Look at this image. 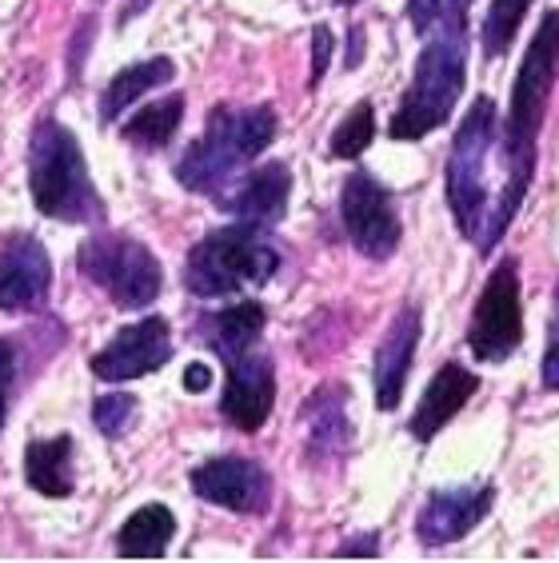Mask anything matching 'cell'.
Segmentation results:
<instances>
[{
    "mask_svg": "<svg viewBox=\"0 0 559 563\" xmlns=\"http://www.w3.org/2000/svg\"><path fill=\"white\" fill-rule=\"evenodd\" d=\"M448 208H452L460 236L475 249L492 252L500 244L519 205L527 196V180L512 173L500 148V109L492 97H475L456 129L452 152H448Z\"/></svg>",
    "mask_w": 559,
    "mask_h": 563,
    "instance_id": "obj_1",
    "label": "cell"
},
{
    "mask_svg": "<svg viewBox=\"0 0 559 563\" xmlns=\"http://www.w3.org/2000/svg\"><path fill=\"white\" fill-rule=\"evenodd\" d=\"M468 4L472 0H448L443 4L440 36L424 44L416 60L408 92L399 100L396 117L387 124L392 141H424L428 132L448 124L463 97V80H468Z\"/></svg>",
    "mask_w": 559,
    "mask_h": 563,
    "instance_id": "obj_2",
    "label": "cell"
},
{
    "mask_svg": "<svg viewBox=\"0 0 559 563\" xmlns=\"http://www.w3.org/2000/svg\"><path fill=\"white\" fill-rule=\"evenodd\" d=\"M276 129L280 120L268 104H220L208 112L205 132L184 148L176 180L188 192H224L240 168H248V161H256L276 141Z\"/></svg>",
    "mask_w": 559,
    "mask_h": 563,
    "instance_id": "obj_3",
    "label": "cell"
},
{
    "mask_svg": "<svg viewBox=\"0 0 559 563\" xmlns=\"http://www.w3.org/2000/svg\"><path fill=\"white\" fill-rule=\"evenodd\" d=\"M29 192H33L36 212L61 220V224H100L105 220V205H100L97 185L88 176L80 141L61 120H41L33 129Z\"/></svg>",
    "mask_w": 559,
    "mask_h": 563,
    "instance_id": "obj_4",
    "label": "cell"
},
{
    "mask_svg": "<svg viewBox=\"0 0 559 563\" xmlns=\"http://www.w3.org/2000/svg\"><path fill=\"white\" fill-rule=\"evenodd\" d=\"M559 80V9L544 12L536 36L527 44L524 60H519L512 100H507V117L500 124V148L512 173L531 185L536 176V152H539V129L548 117L551 88Z\"/></svg>",
    "mask_w": 559,
    "mask_h": 563,
    "instance_id": "obj_5",
    "label": "cell"
},
{
    "mask_svg": "<svg viewBox=\"0 0 559 563\" xmlns=\"http://www.w3.org/2000/svg\"><path fill=\"white\" fill-rule=\"evenodd\" d=\"M280 249L268 240V228L224 224L212 228L184 261V288L193 296H232L244 288H260L280 272Z\"/></svg>",
    "mask_w": 559,
    "mask_h": 563,
    "instance_id": "obj_6",
    "label": "cell"
},
{
    "mask_svg": "<svg viewBox=\"0 0 559 563\" xmlns=\"http://www.w3.org/2000/svg\"><path fill=\"white\" fill-rule=\"evenodd\" d=\"M76 264H80V276L105 288V296L124 312H136V308H149L164 288V268L161 261L152 256L149 244H140L136 236H124V232H97L88 236L76 252Z\"/></svg>",
    "mask_w": 559,
    "mask_h": 563,
    "instance_id": "obj_7",
    "label": "cell"
},
{
    "mask_svg": "<svg viewBox=\"0 0 559 563\" xmlns=\"http://www.w3.org/2000/svg\"><path fill=\"white\" fill-rule=\"evenodd\" d=\"M524 344V300H519V264L512 256L495 264L480 288L468 324V347L480 364H504Z\"/></svg>",
    "mask_w": 559,
    "mask_h": 563,
    "instance_id": "obj_8",
    "label": "cell"
},
{
    "mask_svg": "<svg viewBox=\"0 0 559 563\" xmlns=\"http://www.w3.org/2000/svg\"><path fill=\"white\" fill-rule=\"evenodd\" d=\"M340 220H344L348 240L368 261H387L404 240L396 196L364 168H355L340 188Z\"/></svg>",
    "mask_w": 559,
    "mask_h": 563,
    "instance_id": "obj_9",
    "label": "cell"
},
{
    "mask_svg": "<svg viewBox=\"0 0 559 563\" xmlns=\"http://www.w3.org/2000/svg\"><path fill=\"white\" fill-rule=\"evenodd\" d=\"M193 492L237 516H264L272 508L268 467L244 455H216L193 472Z\"/></svg>",
    "mask_w": 559,
    "mask_h": 563,
    "instance_id": "obj_10",
    "label": "cell"
},
{
    "mask_svg": "<svg viewBox=\"0 0 559 563\" xmlns=\"http://www.w3.org/2000/svg\"><path fill=\"white\" fill-rule=\"evenodd\" d=\"M173 360V332L168 320L149 316L140 324L120 328L117 336L108 340L92 356V376L108 379V384H129V379L149 376V372L164 368Z\"/></svg>",
    "mask_w": 559,
    "mask_h": 563,
    "instance_id": "obj_11",
    "label": "cell"
},
{
    "mask_svg": "<svg viewBox=\"0 0 559 563\" xmlns=\"http://www.w3.org/2000/svg\"><path fill=\"white\" fill-rule=\"evenodd\" d=\"M276 408V364L264 352H248L224 364V396L220 412L237 432H260Z\"/></svg>",
    "mask_w": 559,
    "mask_h": 563,
    "instance_id": "obj_12",
    "label": "cell"
},
{
    "mask_svg": "<svg viewBox=\"0 0 559 563\" xmlns=\"http://www.w3.org/2000/svg\"><path fill=\"white\" fill-rule=\"evenodd\" d=\"M495 504L492 484H460V488H440L424 499L416 516V536L424 548H448L463 540L472 528L487 520Z\"/></svg>",
    "mask_w": 559,
    "mask_h": 563,
    "instance_id": "obj_13",
    "label": "cell"
},
{
    "mask_svg": "<svg viewBox=\"0 0 559 563\" xmlns=\"http://www.w3.org/2000/svg\"><path fill=\"white\" fill-rule=\"evenodd\" d=\"M53 261L36 236L17 232L0 244V312H33L48 300Z\"/></svg>",
    "mask_w": 559,
    "mask_h": 563,
    "instance_id": "obj_14",
    "label": "cell"
},
{
    "mask_svg": "<svg viewBox=\"0 0 559 563\" xmlns=\"http://www.w3.org/2000/svg\"><path fill=\"white\" fill-rule=\"evenodd\" d=\"M288 192H292L288 164L268 161L260 164V168H252L244 180L228 185L224 192H216V205H220V212L237 217L240 224L276 228L280 220L288 217Z\"/></svg>",
    "mask_w": 559,
    "mask_h": 563,
    "instance_id": "obj_15",
    "label": "cell"
},
{
    "mask_svg": "<svg viewBox=\"0 0 559 563\" xmlns=\"http://www.w3.org/2000/svg\"><path fill=\"white\" fill-rule=\"evenodd\" d=\"M416 344H419V308L416 303H404L396 312V320H392V328L384 332V340H380L376 360H372V391H376L380 412H396L399 400H404L412 360H416Z\"/></svg>",
    "mask_w": 559,
    "mask_h": 563,
    "instance_id": "obj_16",
    "label": "cell"
},
{
    "mask_svg": "<svg viewBox=\"0 0 559 563\" xmlns=\"http://www.w3.org/2000/svg\"><path fill=\"white\" fill-rule=\"evenodd\" d=\"M475 388H480V376H475V372H468L463 364H443V368L431 376L428 388H424V396H419L416 412H412V420H408L412 435H416L419 444L436 440V435L463 412V404L472 400Z\"/></svg>",
    "mask_w": 559,
    "mask_h": 563,
    "instance_id": "obj_17",
    "label": "cell"
},
{
    "mask_svg": "<svg viewBox=\"0 0 559 563\" xmlns=\"http://www.w3.org/2000/svg\"><path fill=\"white\" fill-rule=\"evenodd\" d=\"M304 420V444H308V460L324 464L336 455L348 452L352 440V423H348V388L340 384H324L316 388L300 408Z\"/></svg>",
    "mask_w": 559,
    "mask_h": 563,
    "instance_id": "obj_18",
    "label": "cell"
},
{
    "mask_svg": "<svg viewBox=\"0 0 559 563\" xmlns=\"http://www.w3.org/2000/svg\"><path fill=\"white\" fill-rule=\"evenodd\" d=\"M264 320H268L264 303L240 300V303H232V308H224V312L205 316L200 336L208 340V347H216L220 364H228V360H240V356H248V352H256L260 336H264Z\"/></svg>",
    "mask_w": 559,
    "mask_h": 563,
    "instance_id": "obj_19",
    "label": "cell"
},
{
    "mask_svg": "<svg viewBox=\"0 0 559 563\" xmlns=\"http://www.w3.org/2000/svg\"><path fill=\"white\" fill-rule=\"evenodd\" d=\"M24 479H29V488L48 499L73 496V435L33 440L24 448Z\"/></svg>",
    "mask_w": 559,
    "mask_h": 563,
    "instance_id": "obj_20",
    "label": "cell"
},
{
    "mask_svg": "<svg viewBox=\"0 0 559 563\" xmlns=\"http://www.w3.org/2000/svg\"><path fill=\"white\" fill-rule=\"evenodd\" d=\"M176 76V65L168 56H152V60H136V65L120 68L112 80H108L105 97H100V120L112 124L124 109H132L140 97H149L152 88L168 85Z\"/></svg>",
    "mask_w": 559,
    "mask_h": 563,
    "instance_id": "obj_21",
    "label": "cell"
},
{
    "mask_svg": "<svg viewBox=\"0 0 559 563\" xmlns=\"http://www.w3.org/2000/svg\"><path fill=\"white\" fill-rule=\"evenodd\" d=\"M176 536V516L164 504H144L129 516L117 536V555L124 560H161Z\"/></svg>",
    "mask_w": 559,
    "mask_h": 563,
    "instance_id": "obj_22",
    "label": "cell"
},
{
    "mask_svg": "<svg viewBox=\"0 0 559 563\" xmlns=\"http://www.w3.org/2000/svg\"><path fill=\"white\" fill-rule=\"evenodd\" d=\"M184 120V97H161L152 100L149 109H140L132 120L120 124V136L136 148L152 152V148H164V144L173 141L176 129H180Z\"/></svg>",
    "mask_w": 559,
    "mask_h": 563,
    "instance_id": "obj_23",
    "label": "cell"
},
{
    "mask_svg": "<svg viewBox=\"0 0 559 563\" xmlns=\"http://www.w3.org/2000/svg\"><path fill=\"white\" fill-rule=\"evenodd\" d=\"M372 141H376V109H372V100H360V104L336 124L328 148H332L336 161H360Z\"/></svg>",
    "mask_w": 559,
    "mask_h": 563,
    "instance_id": "obj_24",
    "label": "cell"
},
{
    "mask_svg": "<svg viewBox=\"0 0 559 563\" xmlns=\"http://www.w3.org/2000/svg\"><path fill=\"white\" fill-rule=\"evenodd\" d=\"M531 0H492L484 16V56L487 60H500V56L512 48L519 24H524Z\"/></svg>",
    "mask_w": 559,
    "mask_h": 563,
    "instance_id": "obj_25",
    "label": "cell"
},
{
    "mask_svg": "<svg viewBox=\"0 0 559 563\" xmlns=\"http://www.w3.org/2000/svg\"><path fill=\"white\" fill-rule=\"evenodd\" d=\"M136 412H140V400L132 391H108L92 404V420H97L100 435L108 440H120V435L132 432V423H136Z\"/></svg>",
    "mask_w": 559,
    "mask_h": 563,
    "instance_id": "obj_26",
    "label": "cell"
},
{
    "mask_svg": "<svg viewBox=\"0 0 559 563\" xmlns=\"http://www.w3.org/2000/svg\"><path fill=\"white\" fill-rule=\"evenodd\" d=\"M544 388L559 391V280L556 296H551V320H548V347H544V368H539Z\"/></svg>",
    "mask_w": 559,
    "mask_h": 563,
    "instance_id": "obj_27",
    "label": "cell"
},
{
    "mask_svg": "<svg viewBox=\"0 0 559 563\" xmlns=\"http://www.w3.org/2000/svg\"><path fill=\"white\" fill-rule=\"evenodd\" d=\"M332 29L328 24H316L313 29V73H308V88H316L328 73V60H332Z\"/></svg>",
    "mask_w": 559,
    "mask_h": 563,
    "instance_id": "obj_28",
    "label": "cell"
},
{
    "mask_svg": "<svg viewBox=\"0 0 559 563\" xmlns=\"http://www.w3.org/2000/svg\"><path fill=\"white\" fill-rule=\"evenodd\" d=\"M12 379H17V352H12L9 340H0V432H4V420H9Z\"/></svg>",
    "mask_w": 559,
    "mask_h": 563,
    "instance_id": "obj_29",
    "label": "cell"
},
{
    "mask_svg": "<svg viewBox=\"0 0 559 563\" xmlns=\"http://www.w3.org/2000/svg\"><path fill=\"white\" fill-rule=\"evenodd\" d=\"M443 4H448V0H408L412 29H416L419 36H428L431 29L443 21Z\"/></svg>",
    "mask_w": 559,
    "mask_h": 563,
    "instance_id": "obj_30",
    "label": "cell"
},
{
    "mask_svg": "<svg viewBox=\"0 0 559 563\" xmlns=\"http://www.w3.org/2000/svg\"><path fill=\"white\" fill-rule=\"evenodd\" d=\"M208 384H212V368L208 364H188L184 368V388L188 391H205Z\"/></svg>",
    "mask_w": 559,
    "mask_h": 563,
    "instance_id": "obj_31",
    "label": "cell"
},
{
    "mask_svg": "<svg viewBox=\"0 0 559 563\" xmlns=\"http://www.w3.org/2000/svg\"><path fill=\"white\" fill-rule=\"evenodd\" d=\"M380 552V536H355L352 543H344L336 555H376Z\"/></svg>",
    "mask_w": 559,
    "mask_h": 563,
    "instance_id": "obj_32",
    "label": "cell"
},
{
    "mask_svg": "<svg viewBox=\"0 0 559 563\" xmlns=\"http://www.w3.org/2000/svg\"><path fill=\"white\" fill-rule=\"evenodd\" d=\"M149 4H152V0H124V9L117 12V24H129V21H136L140 12H149Z\"/></svg>",
    "mask_w": 559,
    "mask_h": 563,
    "instance_id": "obj_33",
    "label": "cell"
},
{
    "mask_svg": "<svg viewBox=\"0 0 559 563\" xmlns=\"http://www.w3.org/2000/svg\"><path fill=\"white\" fill-rule=\"evenodd\" d=\"M360 48H364V33H360V29H352V56H348V68L360 65Z\"/></svg>",
    "mask_w": 559,
    "mask_h": 563,
    "instance_id": "obj_34",
    "label": "cell"
},
{
    "mask_svg": "<svg viewBox=\"0 0 559 563\" xmlns=\"http://www.w3.org/2000/svg\"><path fill=\"white\" fill-rule=\"evenodd\" d=\"M336 4H344V9H348V4H355V0H336Z\"/></svg>",
    "mask_w": 559,
    "mask_h": 563,
    "instance_id": "obj_35",
    "label": "cell"
}]
</instances>
